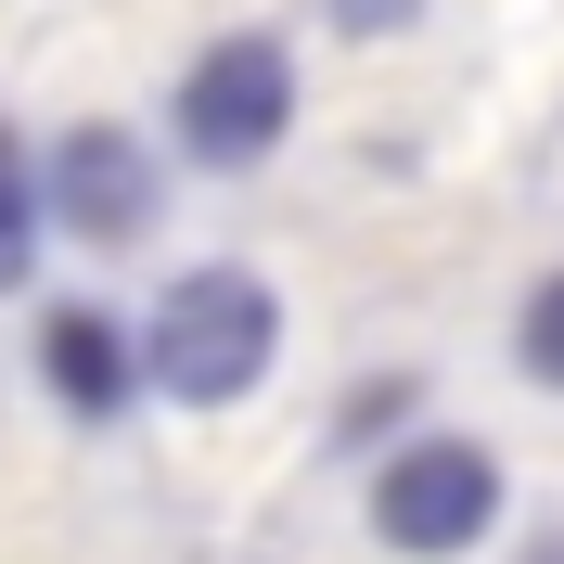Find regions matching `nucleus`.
I'll use <instances>...</instances> for the list:
<instances>
[{"label":"nucleus","mask_w":564,"mask_h":564,"mask_svg":"<svg viewBox=\"0 0 564 564\" xmlns=\"http://www.w3.org/2000/svg\"><path fill=\"white\" fill-rule=\"evenodd\" d=\"M270 359H282V295L257 270H231V257L180 270L167 295H154V321H141V386L180 398V411H231V398H257Z\"/></svg>","instance_id":"obj_1"},{"label":"nucleus","mask_w":564,"mask_h":564,"mask_svg":"<svg viewBox=\"0 0 564 564\" xmlns=\"http://www.w3.org/2000/svg\"><path fill=\"white\" fill-rule=\"evenodd\" d=\"M167 129H180L193 167H257V154H282V129H295V52H282L270 26L206 39V52L180 65V90H167Z\"/></svg>","instance_id":"obj_2"},{"label":"nucleus","mask_w":564,"mask_h":564,"mask_svg":"<svg viewBox=\"0 0 564 564\" xmlns=\"http://www.w3.org/2000/svg\"><path fill=\"white\" fill-rule=\"evenodd\" d=\"M488 527H500V462L475 449V436H398V449L372 462V539H386V552L449 564Z\"/></svg>","instance_id":"obj_3"},{"label":"nucleus","mask_w":564,"mask_h":564,"mask_svg":"<svg viewBox=\"0 0 564 564\" xmlns=\"http://www.w3.org/2000/svg\"><path fill=\"white\" fill-rule=\"evenodd\" d=\"M154 206H167V180H154L141 129H116V116H77V129L39 154V218H52V231H77L90 257L141 245V231H154Z\"/></svg>","instance_id":"obj_4"},{"label":"nucleus","mask_w":564,"mask_h":564,"mask_svg":"<svg viewBox=\"0 0 564 564\" xmlns=\"http://www.w3.org/2000/svg\"><path fill=\"white\" fill-rule=\"evenodd\" d=\"M39 386L65 398L77 423H116L141 398V334L104 308V295H65V308L39 321Z\"/></svg>","instance_id":"obj_5"},{"label":"nucleus","mask_w":564,"mask_h":564,"mask_svg":"<svg viewBox=\"0 0 564 564\" xmlns=\"http://www.w3.org/2000/svg\"><path fill=\"white\" fill-rule=\"evenodd\" d=\"M39 231H52V218H39V154H26L13 116H0V295L39 282Z\"/></svg>","instance_id":"obj_6"},{"label":"nucleus","mask_w":564,"mask_h":564,"mask_svg":"<svg viewBox=\"0 0 564 564\" xmlns=\"http://www.w3.org/2000/svg\"><path fill=\"white\" fill-rule=\"evenodd\" d=\"M513 359H527L539 386L564 398V270H552V282H539V295H527V321H513Z\"/></svg>","instance_id":"obj_7"},{"label":"nucleus","mask_w":564,"mask_h":564,"mask_svg":"<svg viewBox=\"0 0 564 564\" xmlns=\"http://www.w3.org/2000/svg\"><path fill=\"white\" fill-rule=\"evenodd\" d=\"M411 13H423V0H334V26H347V39H386V26H411Z\"/></svg>","instance_id":"obj_8"},{"label":"nucleus","mask_w":564,"mask_h":564,"mask_svg":"<svg viewBox=\"0 0 564 564\" xmlns=\"http://www.w3.org/2000/svg\"><path fill=\"white\" fill-rule=\"evenodd\" d=\"M527 564H564V527H552V539H539V552H527Z\"/></svg>","instance_id":"obj_9"}]
</instances>
